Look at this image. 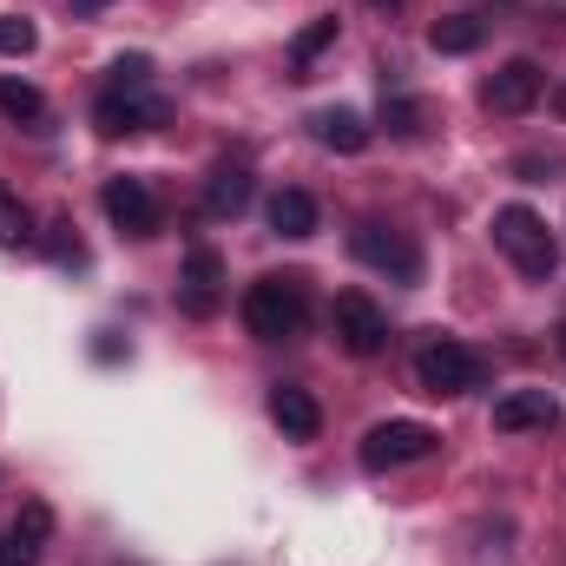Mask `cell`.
<instances>
[{"label":"cell","mask_w":566,"mask_h":566,"mask_svg":"<svg viewBox=\"0 0 566 566\" xmlns=\"http://www.w3.org/2000/svg\"><path fill=\"white\" fill-rule=\"evenodd\" d=\"M494 428L501 434H527V428H560V402L547 389H507L494 402Z\"/></svg>","instance_id":"obj_11"},{"label":"cell","mask_w":566,"mask_h":566,"mask_svg":"<svg viewBox=\"0 0 566 566\" xmlns=\"http://www.w3.org/2000/svg\"><path fill=\"white\" fill-rule=\"evenodd\" d=\"M369 7H389V13H396V7H402V0H369Z\"/></svg>","instance_id":"obj_28"},{"label":"cell","mask_w":566,"mask_h":566,"mask_svg":"<svg viewBox=\"0 0 566 566\" xmlns=\"http://www.w3.org/2000/svg\"><path fill=\"white\" fill-rule=\"evenodd\" d=\"M93 126L106 133V139H133V133H151L158 126V99H145V93H99V106H93Z\"/></svg>","instance_id":"obj_10"},{"label":"cell","mask_w":566,"mask_h":566,"mask_svg":"<svg viewBox=\"0 0 566 566\" xmlns=\"http://www.w3.org/2000/svg\"><path fill=\"white\" fill-rule=\"evenodd\" d=\"M218 303H224V258L211 244H191L185 271H178V310L185 316H218Z\"/></svg>","instance_id":"obj_8"},{"label":"cell","mask_w":566,"mask_h":566,"mask_svg":"<svg viewBox=\"0 0 566 566\" xmlns=\"http://www.w3.org/2000/svg\"><path fill=\"white\" fill-rule=\"evenodd\" d=\"M0 113H7L13 126H33V133L46 126V99H40V86H33V80H13V73L0 80Z\"/></svg>","instance_id":"obj_17"},{"label":"cell","mask_w":566,"mask_h":566,"mask_svg":"<svg viewBox=\"0 0 566 566\" xmlns=\"http://www.w3.org/2000/svg\"><path fill=\"white\" fill-rule=\"evenodd\" d=\"M329 329H336V343H343L349 356H376V349L389 343V316H382L363 290H343V296L329 303Z\"/></svg>","instance_id":"obj_6"},{"label":"cell","mask_w":566,"mask_h":566,"mask_svg":"<svg viewBox=\"0 0 566 566\" xmlns=\"http://www.w3.org/2000/svg\"><path fill=\"white\" fill-rule=\"evenodd\" d=\"M349 251L369 264V271H382V277H396V283H422V251L402 238V231H389V224H356L349 231Z\"/></svg>","instance_id":"obj_5"},{"label":"cell","mask_w":566,"mask_h":566,"mask_svg":"<svg viewBox=\"0 0 566 566\" xmlns=\"http://www.w3.org/2000/svg\"><path fill=\"white\" fill-rule=\"evenodd\" d=\"M106 73H113V93H145L151 86V60L145 53H119Z\"/></svg>","instance_id":"obj_24"},{"label":"cell","mask_w":566,"mask_h":566,"mask_svg":"<svg viewBox=\"0 0 566 566\" xmlns=\"http://www.w3.org/2000/svg\"><path fill=\"white\" fill-rule=\"evenodd\" d=\"M33 46H40V27H33L27 13H7V20H0V53H7V60H27Z\"/></svg>","instance_id":"obj_22"},{"label":"cell","mask_w":566,"mask_h":566,"mask_svg":"<svg viewBox=\"0 0 566 566\" xmlns=\"http://www.w3.org/2000/svg\"><path fill=\"white\" fill-rule=\"evenodd\" d=\"M541 93H547L541 60H507V66L481 86V106H488V113H501V119H521V113H534V106H541Z\"/></svg>","instance_id":"obj_7"},{"label":"cell","mask_w":566,"mask_h":566,"mask_svg":"<svg viewBox=\"0 0 566 566\" xmlns=\"http://www.w3.org/2000/svg\"><path fill=\"white\" fill-rule=\"evenodd\" d=\"M554 343H560V356H566V316H560V336H554Z\"/></svg>","instance_id":"obj_29"},{"label":"cell","mask_w":566,"mask_h":566,"mask_svg":"<svg viewBox=\"0 0 566 566\" xmlns=\"http://www.w3.org/2000/svg\"><path fill=\"white\" fill-rule=\"evenodd\" d=\"M303 323H310V290H303L296 271L258 277L244 290V329L258 343H290V336H303Z\"/></svg>","instance_id":"obj_2"},{"label":"cell","mask_w":566,"mask_h":566,"mask_svg":"<svg viewBox=\"0 0 566 566\" xmlns=\"http://www.w3.org/2000/svg\"><path fill=\"white\" fill-rule=\"evenodd\" d=\"M251 191H258L251 165H244V158H224V165H211V178H205V211H211V218H238V211L251 205Z\"/></svg>","instance_id":"obj_13"},{"label":"cell","mask_w":566,"mask_h":566,"mask_svg":"<svg viewBox=\"0 0 566 566\" xmlns=\"http://www.w3.org/2000/svg\"><path fill=\"white\" fill-rule=\"evenodd\" d=\"M329 40H336V13H323V20H310V27H303V33L290 40V66L303 73V66H310V60H316V53H323Z\"/></svg>","instance_id":"obj_21"},{"label":"cell","mask_w":566,"mask_h":566,"mask_svg":"<svg viewBox=\"0 0 566 566\" xmlns=\"http://www.w3.org/2000/svg\"><path fill=\"white\" fill-rule=\"evenodd\" d=\"M382 126H389L396 139H422L428 133V106L422 99H409V93H389V86H382Z\"/></svg>","instance_id":"obj_18"},{"label":"cell","mask_w":566,"mask_h":566,"mask_svg":"<svg viewBox=\"0 0 566 566\" xmlns=\"http://www.w3.org/2000/svg\"><path fill=\"white\" fill-rule=\"evenodd\" d=\"M554 113H560V119H566V80H560V93H554Z\"/></svg>","instance_id":"obj_26"},{"label":"cell","mask_w":566,"mask_h":566,"mask_svg":"<svg viewBox=\"0 0 566 566\" xmlns=\"http://www.w3.org/2000/svg\"><path fill=\"white\" fill-rule=\"evenodd\" d=\"M99 205H106V218H113V231L119 238H151L158 231V198H151V185L145 178H106V191H99Z\"/></svg>","instance_id":"obj_9"},{"label":"cell","mask_w":566,"mask_h":566,"mask_svg":"<svg viewBox=\"0 0 566 566\" xmlns=\"http://www.w3.org/2000/svg\"><path fill=\"white\" fill-rule=\"evenodd\" d=\"M271 422L283 428V441H316L323 434V409L303 382H277L271 389Z\"/></svg>","instance_id":"obj_12"},{"label":"cell","mask_w":566,"mask_h":566,"mask_svg":"<svg viewBox=\"0 0 566 566\" xmlns=\"http://www.w3.org/2000/svg\"><path fill=\"white\" fill-rule=\"evenodd\" d=\"M33 238H40V231H33V211L20 205V191L0 185V244H7V251H27Z\"/></svg>","instance_id":"obj_19"},{"label":"cell","mask_w":566,"mask_h":566,"mask_svg":"<svg viewBox=\"0 0 566 566\" xmlns=\"http://www.w3.org/2000/svg\"><path fill=\"white\" fill-rule=\"evenodd\" d=\"M481 376H488V363L468 349V343H454V336H434L416 349V382H422V396H468V389H481Z\"/></svg>","instance_id":"obj_3"},{"label":"cell","mask_w":566,"mask_h":566,"mask_svg":"<svg viewBox=\"0 0 566 566\" xmlns=\"http://www.w3.org/2000/svg\"><path fill=\"white\" fill-rule=\"evenodd\" d=\"M494 244H501V258L521 277H534V283H547L560 271V238L547 231V218L534 205H501L494 211Z\"/></svg>","instance_id":"obj_1"},{"label":"cell","mask_w":566,"mask_h":566,"mask_svg":"<svg viewBox=\"0 0 566 566\" xmlns=\"http://www.w3.org/2000/svg\"><path fill=\"white\" fill-rule=\"evenodd\" d=\"M310 133L323 151H343V158H356L363 145H369V119L363 113H349V106H323L316 119H310Z\"/></svg>","instance_id":"obj_14"},{"label":"cell","mask_w":566,"mask_h":566,"mask_svg":"<svg viewBox=\"0 0 566 566\" xmlns=\"http://www.w3.org/2000/svg\"><path fill=\"white\" fill-rule=\"evenodd\" d=\"M33 560H40L33 547H20L13 534H0V566H33Z\"/></svg>","instance_id":"obj_25"},{"label":"cell","mask_w":566,"mask_h":566,"mask_svg":"<svg viewBox=\"0 0 566 566\" xmlns=\"http://www.w3.org/2000/svg\"><path fill=\"white\" fill-rule=\"evenodd\" d=\"M271 231L277 238H310L316 231V198L296 191V185H283L277 198H271Z\"/></svg>","instance_id":"obj_15"},{"label":"cell","mask_w":566,"mask_h":566,"mask_svg":"<svg viewBox=\"0 0 566 566\" xmlns=\"http://www.w3.org/2000/svg\"><path fill=\"white\" fill-rule=\"evenodd\" d=\"M20 547H33V554H46V534H53V507L46 501H20V514H13V527H7Z\"/></svg>","instance_id":"obj_20"},{"label":"cell","mask_w":566,"mask_h":566,"mask_svg":"<svg viewBox=\"0 0 566 566\" xmlns=\"http://www.w3.org/2000/svg\"><path fill=\"white\" fill-rule=\"evenodd\" d=\"M46 231H53V238H46V251H53V264H60V271H80V264H86V244L73 238V224H66V218H53Z\"/></svg>","instance_id":"obj_23"},{"label":"cell","mask_w":566,"mask_h":566,"mask_svg":"<svg viewBox=\"0 0 566 566\" xmlns=\"http://www.w3.org/2000/svg\"><path fill=\"white\" fill-rule=\"evenodd\" d=\"M73 7H80V13H93V7H106V0H73Z\"/></svg>","instance_id":"obj_27"},{"label":"cell","mask_w":566,"mask_h":566,"mask_svg":"<svg viewBox=\"0 0 566 566\" xmlns=\"http://www.w3.org/2000/svg\"><path fill=\"white\" fill-rule=\"evenodd\" d=\"M481 40H488V20H474V13H448V20L428 27V46L434 53H474Z\"/></svg>","instance_id":"obj_16"},{"label":"cell","mask_w":566,"mask_h":566,"mask_svg":"<svg viewBox=\"0 0 566 566\" xmlns=\"http://www.w3.org/2000/svg\"><path fill=\"white\" fill-rule=\"evenodd\" d=\"M434 448H441V434L428 422H376L363 434V468H369V474H389V468L428 461Z\"/></svg>","instance_id":"obj_4"}]
</instances>
